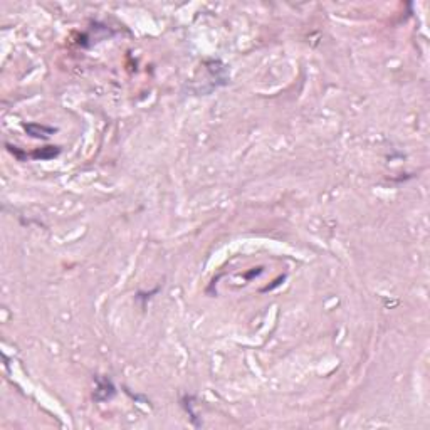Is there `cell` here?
Wrapping results in <instances>:
<instances>
[{
  "label": "cell",
  "instance_id": "cell-2",
  "mask_svg": "<svg viewBox=\"0 0 430 430\" xmlns=\"http://www.w3.org/2000/svg\"><path fill=\"white\" fill-rule=\"evenodd\" d=\"M25 130H27L32 136H37V138H47L56 131L54 128H44L39 125H25Z\"/></svg>",
  "mask_w": 430,
  "mask_h": 430
},
{
  "label": "cell",
  "instance_id": "cell-1",
  "mask_svg": "<svg viewBox=\"0 0 430 430\" xmlns=\"http://www.w3.org/2000/svg\"><path fill=\"white\" fill-rule=\"evenodd\" d=\"M115 395V387L113 383L107 380V378H98V387L94 390V398L98 402H104L110 400V398Z\"/></svg>",
  "mask_w": 430,
  "mask_h": 430
}]
</instances>
